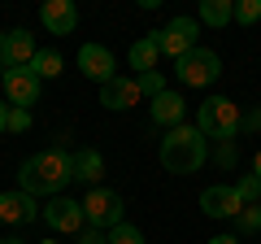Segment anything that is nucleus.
Masks as SVG:
<instances>
[{
    "instance_id": "nucleus-1",
    "label": "nucleus",
    "mask_w": 261,
    "mask_h": 244,
    "mask_svg": "<svg viewBox=\"0 0 261 244\" xmlns=\"http://www.w3.org/2000/svg\"><path fill=\"white\" fill-rule=\"evenodd\" d=\"M65 183H74V153L70 149H44L35 153V157L22 161L18 170V192H27V197H61Z\"/></svg>"
},
{
    "instance_id": "nucleus-2",
    "label": "nucleus",
    "mask_w": 261,
    "mask_h": 244,
    "mask_svg": "<svg viewBox=\"0 0 261 244\" xmlns=\"http://www.w3.org/2000/svg\"><path fill=\"white\" fill-rule=\"evenodd\" d=\"M205 161H209V140L200 135L196 122H183V127L161 135V166L170 175H196Z\"/></svg>"
},
{
    "instance_id": "nucleus-3",
    "label": "nucleus",
    "mask_w": 261,
    "mask_h": 244,
    "mask_svg": "<svg viewBox=\"0 0 261 244\" xmlns=\"http://www.w3.org/2000/svg\"><path fill=\"white\" fill-rule=\"evenodd\" d=\"M240 105L226 101V96H205V101L196 105V127H200V135L205 140H218V144H231L235 135H240Z\"/></svg>"
},
{
    "instance_id": "nucleus-4",
    "label": "nucleus",
    "mask_w": 261,
    "mask_h": 244,
    "mask_svg": "<svg viewBox=\"0 0 261 244\" xmlns=\"http://www.w3.org/2000/svg\"><path fill=\"white\" fill-rule=\"evenodd\" d=\"M218 75H222V57L214 48H192L187 57L174 61L178 87H209V83H218Z\"/></svg>"
},
{
    "instance_id": "nucleus-5",
    "label": "nucleus",
    "mask_w": 261,
    "mask_h": 244,
    "mask_svg": "<svg viewBox=\"0 0 261 244\" xmlns=\"http://www.w3.org/2000/svg\"><path fill=\"white\" fill-rule=\"evenodd\" d=\"M122 197L113 188H92L83 197V214H87V227H96V231H113V227H122Z\"/></svg>"
},
{
    "instance_id": "nucleus-6",
    "label": "nucleus",
    "mask_w": 261,
    "mask_h": 244,
    "mask_svg": "<svg viewBox=\"0 0 261 244\" xmlns=\"http://www.w3.org/2000/svg\"><path fill=\"white\" fill-rule=\"evenodd\" d=\"M196 35H200V22L196 18H170L166 27L157 31V44H161V57H170V61H178V57H187L192 48H200L196 44Z\"/></svg>"
},
{
    "instance_id": "nucleus-7",
    "label": "nucleus",
    "mask_w": 261,
    "mask_h": 244,
    "mask_svg": "<svg viewBox=\"0 0 261 244\" xmlns=\"http://www.w3.org/2000/svg\"><path fill=\"white\" fill-rule=\"evenodd\" d=\"M44 223L53 227L57 235H79L87 231V214H83V201H70V197H53L44 205Z\"/></svg>"
},
{
    "instance_id": "nucleus-8",
    "label": "nucleus",
    "mask_w": 261,
    "mask_h": 244,
    "mask_svg": "<svg viewBox=\"0 0 261 244\" xmlns=\"http://www.w3.org/2000/svg\"><path fill=\"white\" fill-rule=\"evenodd\" d=\"M0 87H5V96H9L13 109H31V105L39 101V87H44V79H39L31 66H22V70H5Z\"/></svg>"
},
{
    "instance_id": "nucleus-9",
    "label": "nucleus",
    "mask_w": 261,
    "mask_h": 244,
    "mask_svg": "<svg viewBox=\"0 0 261 244\" xmlns=\"http://www.w3.org/2000/svg\"><path fill=\"white\" fill-rule=\"evenodd\" d=\"M240 209H244V201L235 192V183H209L200 192V214H209V218H240Z\"/></svg>"
},
{
    "instance_id": "nucleus-10",
    "label": "nucleus",
    "mask_w": 261,
    "mask_h": 244,
    "mask_svg": "<svg viewBox=\"0 0 261 244\" xmlns=\"http://www.w3.org/2000/svg\"><path fill=\"white\" fill-rule=\"evenodd\" d=\"M39 22L48 35H74L79 31V5L74 0H44L39 5Z\"/></svg>"
},
{
    "instance_id": "nucleus-11",
    "label": "nucleus",
    "mask_w": 261,
    "mask_h": 244,
    "mask_svg": "<svg viewBox=\"0 0 261 244\" xmlns=\"http://www.w3.org/2000/svg\"><path fill=\"white\" fill-rule=\"evenodd\" d=\"M79 70H83L92 83H100V87L118 79V70H113V53L105 44H83V48H79Z\"/></svg>"
},
{
    "instance_id": "nucleus-12",
    "label": "nucleus",
    "mask_w": 261,
    "mask_h": 244,
    "mask_svg": "<svg viewBox=\"0 0 261 244\" xmlns=\"http://www.w3.org/2000/svg\"><path fill=\"white\" fill-rule=\"evenodd\" d=\"M183 109H187V105H183V96H178V92H170V87H166L161 96H152V101H148V118L157 122V127H166V131L183 127Z\"/></svg>"
},
{
    "instance_id": "nucleus-13",
    "label": "nucleus",
    "mask_w": 261,
    "mask_h": 244,
    "mask_svg": "<svg viewBox=\"0 0 261 244\" xmlns=\"http://www.w3.org/2000/svg\"><path fill=\"white\" fill-rule=\"evenodd\" d=\"M44 214L35 197L27 192H0V223H35Z\"/></svg>"
},
{
    "instance_id": "nucleus-14",
    "label": "nucleus",
    "mask_w": 261,
    "mask_h": 244,
    "mask_svg": "<svg viewBox=\"0 0 261 244\" xmlns=\"http://www.w3.org/2000/svg\"><path fill=\"white\" fill-rule=\"evenodd\" d=\"M39 48H35V35H31V31H9V35H5V57H0V61H5V70H22V66H31V57H35Z\"/></svg>"
},
{
    "instance_id": "nucleus-15",
    "label": "nucleus",
    "mask_w": 261,
    "mask_h": 244,
    "mask_svg": "<svg viewBox=\"0 0 261 244\" xmlns=\"http://www.w3.org/2000/svg\"><path fill=\"white\" fill-rule=\"evenodd\" d=\"M140 83H135V79H113V83H105L100 87V105H105V109H113V113H126L130 109V105H135V101H140Z\"/></svg>"
},
{
    "instance_id": "nucleus-16",
    "label": "nucleus",
    "mask_w": 261,
    "mask_h": 244,
    "mask_svg": "<svg viewBox=\"0 0 261 244\" xmlns=\"http://www.w3.org/2000/svg\"><path fill=\"white\" fill-rule=\"evenodd\" d=\"M157 57H161L157 35H144V39H135V44H130L126 61H130V70H135V75H148V70H157Z\"/></svg>"
},
{
    "instance_id": "nucleus-17",
    "label": "nucleus",
    "mask_w": 261,
    "mask_h": 244,
    "mask_svg": "<svg viewBox=\"0 0 261 244\" xmlns=\"http://www.w3.org/2000/svg\"><path fill=\"white\" fill-rule=\"evenodd\" d=\"M100 175H105V157L96 149H79L74 153V179H83V183H92V188H100Z\"/></svg>"
},
{
    "instance_id": "nucleus-18",
    "label": "nucleus",
    "mask_w": 261,
    "mask_h": 244,
    "mask_svg": "<svg viewBox=\"0 0 261 244\" xmlns=\"http://www.w3.org/2000/svg\"><path fill=\"white\" fill-rule=\"evenodd\" d=\"M196 22H205V27H226V22H235V0H200Z\"/></svg>"
},
{
    "instance_id": "nucleus-19",
    "label": "nucleus",
    "mask_w": 261,
    "mask_h": 244,
    "mask_svg": "<svg viewBox=\"0 0 261 244\" xmlns=\"http://www.w3.org/2000/svg\"><path fill=\"white\" fill-rule=\"evenodd\" d=\"M31 70H35L39 79H57L65 70V57L57 53V48H39V53L31 57Z\"/></svg>"
},
{
    "instance_id": "nucleus-20",
    "label": "nucleus",
    "mask_w": 261,
    "mask_h": 244,
    "mask_svg": "<svg viewBox=\"0 0 261 244\" xmlns=\"http://www.w3.org/2000/svg\"><path fill=\"white\" fill-rule=\"evenodd\" d=\"M235 192H240L244 205H261V175H244L240 183H235Z\"/></svg>"
},
{
    "instance_id": "nucleus-21",
    "label": "nucleus",
    "mask_w": 261,
    "mask_h": 244,
    "mask_svg": "<svg viewBox=\"0 0 261 244\" xmlns=\"http://www.w3.org/2000/svg\"><path fill=\"white\" fill-rule=\"evenodd\" d=\"M235 22H240V27L261 22V0H235Z\"/></svg>"
},
{
    "instance_id": "nucleus-22",
    "label": "nucleus",
    "mask_w": 261,
    "mask_h": 244,
    "mask_svg": "<svg viewBox=\"0 0 261 244\" xmlns=\"http://www.w3.org/2000/svg\"><path fill=\"white\" fill-rule=\"evenodd\" d=\"M135 83H140V92L148 96V101L166 92V79H161V70H148V75H135Z\"/></svg>"
},
{
    "instance_id": "nucleus-23",
    "label": "nucleus",
    "mask_w": 261,
    "mask_h": 244,
    "mask_svg": "<svg viewBox=\"0 0 261 244\" xmlns=\"http://www.w3.org/2000/svg\"><path fill=\"white\" fill-rule=\"evenodd\" d=\"M109 244H148V240H144V231H140V227L122 223V227H113V231H109Z\"/></svg>"
},
{
    "instance_id": "nucleus-24",
    "label": "nucleus",
    "mask_w": 261,
    "mask_h": 244,
    "mask_svg": "<svg viewBox=\"0 0 261 244\" xmlns=\"http://www.w3.org/2000/svg\"><path fill=\"white\" fill-rule=\"evenodd\" d=\"M235 223H240V231H261V205H244Z\"/></svg>"
},
{
    "instance_id": "nucleus-25",
    "label": "nucleus",
    "mask_w": 261,
    "mask_h": 244,
    "mask_svg": "<svg viewBox=\"0 0 261 244\" xmlns=\"http://www.w3.org/2000/svg\"><path fill=\"white\" fill-rule=\"evenodd\" d=\"M9 131H13V135L31 131V109H13V113H9Z\"/></svg>"
},
{
    "instance_id": "nucleus-26",
    "label": "nucleus",
    "mask_w": 261,
    "mask_h": 244,
    "mask_svg": "<svg viewBox=\"0 0 261 244\" xmlns=\"http://www.w3.org/2000/svg\"><path fill=\"white\" fill-rule=\"evenodd\" d=\"M79 244H109V231H96V227H87V231H79Z\"/></svg>"
},
{
    "instance_id": "nucleus-27",
    "label": "nucleus",
    "mask_w": 261,
    "mask_h": 244,
    "mask_svg": "<svg viewBox=\"0 0 261 244\" xmlns=\"http://www.w3.org/2000/svg\"><path fill=\"white\" fill-rule=\"evenodd\" d=\"M240 131H261V109H252V113H248V118H244V122H240Z\"/></svg>"
},
{
    "instance_id": "nucleus-28",
    "label": "nucleus",
    "mask_w": 261,
    "mask_h": 244,
    "mask_svg": "<svg viewBox=\"0 0 261 244\" xmlns=\"http://www.w3.org/2000/svg\"><path fill=\"white\" fill-rule=\"evenodd\" d=\"M9 113H13V105H9V101H0V135L9 131Z\"/></svg>"
},
{
    "instance_id": "nucleus-29",
    "label": "nucleus",
    "mask_w": 261,
    "mask_h": 244,
    "mask_svg": "<svg viewBox=\"0 0 261 244\" xmlns=\"http://www.w3.org/2000/svg\"><path fill=\"white\" fill-rule=\"evenodd\" d=\"M205 244H240V235H214V240H205Z\"/></svg>"
},
{
    "instance_id": "nucleus-30",
    "label": "nucleus",
    "mask_w": 261,
    "mask_h": 244,
    "mask_svg": "<svg viewBox=\"0 0 261 244\" xmlns=\"http://www.w3.org/2000/svg\"><path fill=\"white\" fill-rule=\"evenodd\" d=\"M252 175H261V153H257V157H252Z\"/></svg>"
},
{
    "instance_id": "nucleus-31",
    "label": "nucleus",
    "mask_w": 261,
    "mask_h": 244,
    "mask_svg": "<svg viewBox=\"0 0 261 244\" xmlns=\"http://www.w3.org/2000/svg\"><path fill=\"white\" fill-rule=\"evenodd\" d=\"M5 35H9V31H0V57H5Z\"/></svg>"
},
{
    "instance_id": "nucleus-32",
    "label": "nucleus",
    "mask_w": 261,
    "mask_h": 244,
    "mask_svg": "<svg viewBox=\"0 0 261 244\" xmlns=\"http://www.w3.org/2000/svg\"><path fill=\"white\" fill-rule=\"evenodd\" d=\"M0 244H27V240H0Z\"/></svg>"
},
{
    "instance_id": "nucleus-33",
    "label": "nucleus",
    "mask_w": 261,
    "mask_h": 244,
    "mask_svg": "<svg viewBox=\"0 0 261 244\" xmlns=\"http://www.w3.org/2000/svg\"><path fill=\"white\" fill-rule=\"evenodd\" d=\"M0 79H5V61H0Z\"/></svg>"
},
{
    "instance_id": "nucleus-34",
    "label": "nucleus",
    "mask_w": 261,
    "mask_h": 244,
    "mask_svg": "<svg viewBox=\"0 0 261 244\" xmlns=\"http://www.w3.org/2000/svg\"><path fill=\"white\" fill-rule=\"evenodd\" d=\"M48 244H53V240H48Z\"/></svg>"
}]
</instances>
